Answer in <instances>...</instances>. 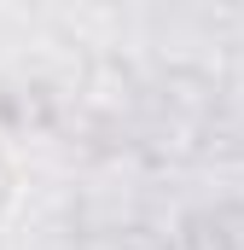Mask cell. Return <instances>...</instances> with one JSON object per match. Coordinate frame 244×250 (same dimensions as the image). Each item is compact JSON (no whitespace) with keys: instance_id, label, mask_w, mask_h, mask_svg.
I'll return each instance as SVG.
<instances>
[]
</instances>
